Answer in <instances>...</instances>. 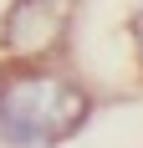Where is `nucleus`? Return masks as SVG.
<instances>
[{
	"instance_id": "f257e3e1",
	"label": "nucleus",
	"mask_w": 143,
	"mask_h": 148,
	"mask_svg": "<svg viewBox=\"0 0 143 148\" xmlns=\"http://www.w3.org/2000/svg\"><path fill=\"white\" fill-rule=\"evenodd\" d=\"M92 118V92L51 61H0V143L46 148Z\"/></svg>"
},
{
	"instance_id": "f03ea898",
	"label": "nucleus",
	"mask_w": 143,
	"mask_h": 148,
	"mask_svg": "<svg viewBox=\"0 0 143 148\" xmlns=\"http://www.w3.org/2000/svg\"><path fill=\"white\" fill-rule=\"evenodd\" d=\"M77 0H10L0 21L5 61H51L72 36Z\"/></svg>"
},
{
	"instance_id": "7ed1b4c3",
	"label": "nucleus",
	"mask_w": 143,
	"mask_h": 148,
	"mask_svg": "<svg viewBox=\"0 0 143 148\" xmlns=\"http://www.w3.org/2000/svg\"><path fill=\"white\" fill-rule=\"evenodd\" d=\"M133 51H138V66H143V0L133 5Z\"/></svg>"
}]
</instances>
